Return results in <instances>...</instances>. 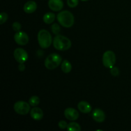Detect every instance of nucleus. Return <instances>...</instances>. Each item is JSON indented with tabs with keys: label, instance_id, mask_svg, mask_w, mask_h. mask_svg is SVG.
<instances>
[{
	"label": "nucleus",
	"instance_id": "6ab92c4d",
	"mask_svg": "<svg viewBox=\"0 0 131 131\" xmlns=\"http://www.w3.org/2000/svg\"><path fill=\"white\" fill-rule=\"evenodd\" d=\"M51 31L53 33V34L58 35L60 34V31H61V28H60V25L57 23H54L51 25Z\"/></svg>",
	"mask_w": 131,
	"mask_h": 131
},
{
	"label": "nucleus",
	"instance_id": "1a4fd4ad",
	"mask_svg": "<svg viewBox=\"0 0 131 131\" xmlns=\"http://www.w3.org/2000/svg\"><path fill=\"white\" fill-rule=\"evenodd\" d=\"M65 117L70 121H75L79 118V115L78 111L72 107H68L64 111Z\"/></svg>",
	"mask_w": 131,
	"mask_h": 131
},
{
	"label": "nucleus",
	"instance_id": "5701e85b",
	"mask_svg": "<svg viewBox=\"0 0 131 131\" xmlns=\"http://www.w3.org/2000/svg\"><path fill=\"white\" fill-rule=\"evenodd\" d=\"M21 27V24L19 22H14L12 24V29L15 32L20 31Z\"/></svg>",
	"mask_w": 131,
	"mask_h": 131
},
{
	"label": "nucleus",
	"instance_id": "f8f14e48",
	"mask_svg": "<svg viewBox=\"0 0 131 131\" xmlns=\"http://www.w3.org/2000/svg\"><path fill=\"white\" fill-rule=\"evenodd\" d=\"M30 116L33 120L36 121H40L43 117V113L42 109L35 107L30 111Z\"/></svg>",
	"mask_w": 131,
	"mask_h": 131
},
{
	"label": "nucleus",
	"instance_id": "6e6552de",
	"mask_svg": "<svg viewBox=\"0 0 131 131\" xmlns=\"http://www.w3.org/2000/svg\"><path fill=\"white\" fill-rule=\"evenodd\" d=\"M14 40L19 46H25L29 42V37L24 31H18L14 35Z\"/></svg>",
	"mask_w": 131,
	"mask_h": 131
},
{
	"label": "nucleus",
	"instance_id": "a211bd4d",
	"mask_svg": "<svg viewBox=\"0 0 131 131\" xmlns=\"http://www.w3.org/2000/svg\"><path fill=\"white\" fill-rule=\"evenodd\" d=\"M40 99L38 96L36 95L32 96L29 99V104L31 106H33V107L38 106L40 104Z\"/></svg>",
	"mask_w": 131,
	"mask_h": 131
},
{
	"label": "nucleus",
	"instance_id": "20e7f679",
	"mask_svg": "<svg viewBox=\"0 0 131 131\" xmlns=\"http://www.w3.org/2000/svg\"><path fill=\"white\" fill-rule=\"evenodd\" d=\"M62 58L56 53H52L46 58L44 62L46 68L48 70H54L61 63Z\"/></svg>",
	"mask_w": 131,
	"mask_h": 131
},
{
	"label": "nucleus",
	"instance_id": "4468645a",
	"mask_svg": "<svg viewBox=\"0 0 131 131\" xmlns=\"http://www.w3.org/2000/svg\"><path fill=\"white\" fill-rule=\"evenodd\" d=\"M78 110L83 113H89L92 111V106L86 101H81L78 104Z\"/></svg>",
	"mask_w": 131,
	"mask_h": 131
},
{
	"label": "nucleus",
	"instance_id": "9d476101",
	"mask_svg": "<svg viewBox=\"0 0 131 131\" xmlns=\"http://www.w3.org/2000/svg\"><path fill=\"white\" fill-rule=\"evenodd\" d=\"M92 117L93 120L98 123L104 122L106 119L105 113L101 109H95L92 114Z\"/></svg>",
	"mask_w": 131,
	"mask_h": 131
},
{
	"label": "nucleus",
	"instance_id": "412c9836",
	"mask_svg": "<svg viewBox=\"0 0 131 131\" xmlns=\"http://www.w3.org/2000/svg\"><path fill=\"white\" fill-rule=\"evenodd\" d=\"M67 3L70 8H75L78 5L79 0H67Z\"/></svg>",
	"mask_w": 131,
	"mask_h": 131
},
{
	"label": "nucleus",
	"instance_id": "f03ea898",
	"mask_svg": "<svg viewBox=\"0 0 131 131\" xmlns=\"http://www.w3.org/2000/svg\"><path fill=\"white\" fill-rule=\"evenodd\" d=\"M53 46L58 51H67L72 46V42L69 38L65 36L58 35L53 39Z\"/></svg>",
	"mask_w": 131,
	"mask_h": 131
},
{
	"label": "nucleus",
	"instance_id": "2eb2a0df",
	"mask_svg": "<svg viewBox=\"0 0 131 131\" xmlns=\"http://www.w3.org/2000/svg\"><path fill=\"white\" fill-rule=\"evenodd\" d=\"M55 18H56V15L54 13L47 12L43 15V20L46 24H50L54 21Z\"/></svg>",
	"mask_w": 131,
	"mask_h": 131
},
{
	"label": "nucleus",
	"instance_id": "393cba45",
	"mask_svg": "<svg viewBox=\"0 0 131 131\" xmlns=\"http://www.w3.org/2000/svg\"><path fill=\"white\" fill-rule=\"evenodd\" d=\"M18 69L19 70L20 72H23L26 69V66L24 65V63H19V66H18Z\"/></svg>",
	"mask_w": 131,
	"mask_h": 131
},
{
	"label": "nucleus",
	"instance_id": "39448f33",
	"mask_svg": "<svg viewBox=\"0 0 131 131\" xmlns=\"http://www.w3.org/2000/svg\"><path fill=\"white\" fill-rule=\"evenodd\" d=\"M116 63V55L112 51H107L102 56V63L104 66L108 69L113 67Z\"/></svg>",
	"mask_w": 131,
	"mask_h": 131
},
{
	"label": "nucleus",
	"instance_id": "ddd939ff",
	"mask_svg": "<svg viewBox=\"0 0 131 131\" xmlns=\"http://www.w3.org/2000/svg\"><path fill=\"white\" fill-rule=\"evenodd\" d=\"M37 8V5L35 1H28L24 5V11L26 14H32L35 12Z\"/></svg>",
	"mask_w": 131,
	"mask_h": 131
},
{
	"label": "nucleus",
	"instance_id": "9b49d317",
	"mask_svg": "<svg viewBox=\"0 0 131 131\" xmlns=\"http://www.w3.org/2000/svg\"><path fill=\"white\" fill-rule=\"evenodd\" d=\"M48 6L52 11L58 12L63 7V2L62 0H49Z\"/></svg>",
	"mask_w": 131,
	"mask_h": 131
},
{
	"label": "nucleus",
	"instance_id": "a878e982",
	"mask_svg": "<svg viewBox=\"0 0 131 131\" xmlns=\"http://www.w3.org/2000/svg\"><path fill=\"white\" fill-rule=\"evenodd\" d=\"M81 1H88V0H81Z\"/></svg>",
	"mask_w": 131,
	"mask_h": 131
},
{
	"label": "nucleus",
	"instance_id": "7ed1b4c3",
	"mask_svg": "<svg viewBox=\"0 0 131 131\" xmlns=\"http://www.w3.org/2000/svg\"><path fill=\"white\" fill-rule=\"evenodd\" d=\"M37 38L38 44L42 49H47L49 47L52 42L51 33L46 29H41L39 31Z\"/></svg>",
	"mask_w": 131,
	"mask_h": 131
},
{
	"label": "nucleus",
	"instance_id": "f257e3e1",
	"mask_svg": "<svg viewBox=\"0 0 131 131\" xmlns=\"http://www.w3.org/2000/svg\"><path fill=\"white\" fill-rule=\"evenodd\" d=\"M60 25L64 28H70L74 24V17L70 12L68 10L60 12L56 16Z\"/></svg>",
	"mask_w": 131,
	"mask_h": 131
},
{
	"label": "nucleus",
	"instance_id": "dca6fc26",
	"mask_svg": "<svg viewBox=\"0 0 131 131\" xmlns=\"http://www.w3.org/2000/svg\"><path fill=\"white\" fill-rule=\"evenodd\" d=\"M72 64L70 63V62L69 61H68L67 60H65L62 61L61 65V70L64 73H68L70 72L72 70Z\"/></svg>",
	"mask_w": 131,
	"mask_h": 131
},
{
	"label": "nucleus",
	"instance_id": "aec40b11",
	"mask_svg": "<svg viewBox=\"0 0 131 131\" xmlns=\"http://www.w3.org/2000/svg\"><path fill=\"white\" fill-rule=\"evenodd\" d=\"M8 19V15L6 13L1 12L0 14V24H3Z\"/></svg>",
	"mask_w": 131,
	"mask_h": 131
},
{
	"label": "nucleus",
	"instance_id": "f3484780",
	"mask_svg": "<svg viewBox=\"0 0 131 131\" xmlns=\"http://www.w3.org/2000/svg\"><path fill=\"white\" fill-rule=\"evenodd\" d=\"M69 131H81V127L80 125L76 122H70L68 124V127L67 128Z\"/></svg>",
	"mask_w": 131,
	"mask_h": 131
},
{
	"label": "nucleus",
	"instance_id": "423d86ee",
	"mask_svg": "<svg viewBox=\"0 0 131 131\" xmlns=\"http://www.w3.org/2000/svg\"><path fill=\"white\" fill-rule=\"evenodd\" d=\"M31 106L24 101H17L14 105V110L15 113L20 115H26L30 111Z\"/></svg>",
	"mask_w": 131,
	"mask_h": 131
},
{
	"label": "nucleus",
	"instance_id": "4be33fe9",
	"mask_svg": "<svg viewBox=\"0 0 131 131\" xmlns=\"http://www.w3.org/2000/svg\"><path fill=\"white\" fill-rule=\"evenodd\" d=\"M110 73H111L113 76H118L119 74H120V70H119V69L118 67H113L111 69H110Z\"/></svg>",
	"mask_w": 131,
	"mask_h": 131
},
{
	"label": "nucleus",
	"instance_id": "0eeeda50",
	"mask_svg": "<svg viewBox=\"0 0 131 131\" xmlns=\"http://www.w3.org/2000/svg\"><path fill=\"white\" fill-rule=\"evenodd\" d=\"M15 60L19 63H25L28 59V54L26 50L23 48H17L14 51Z\"/></svg>",
	"mask_w": 131,
	"mask_h": 131
},
{
	"label": "nucleus",
	"instance_id": "b1692460",
	"mask_svg": "<svg viewBox=\"0 0 131 131\" xmlns=\"http://www.w3.org/2000/svg\"><path fill=\"white\" fill-rule=\"evenodd\" d=\"M58 127L61 129H67L68 127V124L65 120H61L58 122Z\"/></svg>",
	"mask_w": 131,
	"mask_h": 131
}]
</instances>
